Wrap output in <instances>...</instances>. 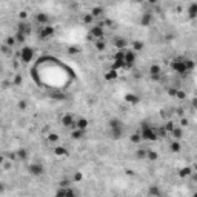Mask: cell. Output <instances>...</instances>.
Returning <instances> with one entry per match:
<instances>
[{
  "mask_svg": "<svg viewBox=\"0 0 197 197\" xmlns=\"http://www.w3.org/2000/svg\"><path fill=\"white\" fill-rule=\"evenodd\" d=\"M140 134H142V139H143V140H149V142L157 140V137H159L157 132H156L151 126H148V125H143Z\"/></svg>",
  "mask_w": 197,
  "mask_h": 197,
  "instance_id": "obj_1",
  "label": "cell"
},
{
  "mask_svg": "<svg viewBox=\"0 0 197 197\" xmlns=\"http://www.w3.org/2000/svg\"><path fill=\"white\" fill-rule=\"evenodd\" d=\"M171 68H173V71H176L177 74H183V75L190 71V69H188V66H186V63H185V59H183V60H174L171 63Z\"/></svg>",
  "mask_w": 197,
  "mask_h": 197,
  "instance_id": "obj_2",
  "label": "cell"
},
{
  "mask_svg": "<svg viewBox=\"0 0 197 197\" xmlns=\"http://www.w3.org/2000/svg\"><path fill=\"white\" fill-rule=\"evenodd\" d=\"M28 171L33 174V176H42L45 173V168H43L42 163H31L28 166Z\"/></svg>",
  "mask_w": 197,
  "mask_h": 197,
  "instance_id": "obj_3",
  "label": "cell"
},
{
  "mask_svg": "<svg viewBox=\"0 0 197 197\" xmlns=\"http://www.w3.org/2000/svg\"><path fill=\"white\" fill-rule=\"evenodd\" d=\"M33 57H34V52H33V49L31 48H23L20 51V59H22V62H25V63H28V62H31L33 60Z\"/></svg>",
  "mask_w": 197,
  "mask_h": 197,
  "instance_id": "obj_4",
  "label": "cell"
},
{
  "mask_svg": "<svg viewBox=\"0 0 197 197\" xmlns=\"http://www.w3.org/2000/svg\"><path fill=\"white\" fill-rule=\"evenodd\" d=\"M91 35H92V37H96L97 40L103 39V35H105L103 26H102V25H96V26H92V29H91Z\"/></svg>",
  "mask_w": 197,
  "mask_h": 197,
  "instance_id": "obj_5",
  "label": "cell"
},
{
  "mask_svg": "<svg viewBox=\"0 0 197 197\" xmlns=\"http://www.w3.org/2000/svg\"><path fill=\"white\" fill-rule=\"evenodd\" d=\"M52 34H54V28L49 26V25H45L43 29L40 31V39H48V37H51Z\"/></svg>",
  "mask_w": 197,
  "mask_h": 197,
  "instance_id": "obj_6",
  "label": "cell"
},
{
  "mask_svg": "<svg viewBox=\"0 0 197 197\" xmlns=\"http://www.w3.org/2000/svg\"><path fill=\"white\" fill-rule=\"evenodd\" d=\"M134 62H136L134 51H125V63H126V66H132Z\"/></svg>",
  "mask_w": 197,
  "mask_h": 197,
  "instance_id": "obj_7",
  "label": "cell"
},
{
  "mask_svg": "<svg viewBox=\"0 0 197 197\" xmlns=\"http://www.w3.org/2000/svg\"><path fill=\"white\" fill-rule=\"evenodd\" d=\"M62 123H63V126H73L75 128V120L71 114H65L63 117H62Z\"/></svg>",
  "mask_w": 197,
  "mask_h": 197,
  "instance_id": "obj_8",
  "label": "cell"
},
{
  "mask_svg": "<svg viewBox=\"0 0 197 197\" xmlns=\"http://www.w3.org/2000/svg\"><path fill=\"white\" fill-rule=\"evenodd\" d=\"M151 22H153V14H151V12H143V16L140 19V25L148 26V25H151Z\"/></svg>",
  "mask_w": 197,
  "mask_h": 197,
  "instance_id": "obj_9",
  "label": "cell"
},
{
  "mask_svg": "<svg viewBox=\"0 0 197 197\" xmlns=\"http://www.w3.org/2000/svg\"><path fill=\"white\" fill-rule=\"evenodd\" d=\"M35 20H37L39 25H43V26L49 23V17L45 14V12H39V14L35 16Z\"/></svg>",
  "mask_w": 197,
  "mask_h": 197,
  "instance_id": "obj_10",
  "label": "cell"
},
{
  "mask_svg": "<svg viewBox=\"0 0 197 197\" xmlns=\"http://www.w3.org/2000/svg\"><path fill=\"white\" fill-rule=\"evenodd\" d=\"M111 131V136H113V139H120L123 134V126H117V128H109Z\"/></svg>",
  "mask_w": 197,
  "mask_h": 197,
  "instance_id": "obj_11",
  "label": "cell"
},
{
  "mask_svg": "<svg viewBox=\"0 0 197 197\" xmlns=\"http://www.w3.org/2000/svg\"><path fill=\"white\" fill-rule=\"evenodd\" d=\"M160 73H162V69H160V65H151V68H149V74L153 75L154 79H157L159 75H160Z\"/></svg>",
  "mask_w": 197,
  "mask_h": 197,
  "instance_id": "obj_12",
  "label": "cell"
},
{
  "mask_svg": "<svg viewBox=\"0 0 197 197\" xmlns=\"http://www.w3.org/2000/svg\"><path fill=\"white\" fill-rule=\"evenodd\" d=\"M186 12H188V17H190V19H196L197 17V3H191Z\"/></svg>",
  "mask_w": 197,
  "mask_h": 197,
  "instance_id": "obj_13",
  "label": "cell"
},
{
  "mask_svg": "<svg viewBox=\"0 0 197 197\" xmlns=\"http://www.w3.org/2000/svg\"><path fill=\"white\" fill-rule=\"evenodd\" d=\"M114 45H115V48H117V49H125V48H126V40L119 37V39H115Z\"/></svg>",
  "mask_w": 197,
  "mask_h": 197,
  "instance_id": "obj_14",
  "label": "cell"
},
{
  "mask_svg": "<svg viewBox=\"0 0 197 197\" xmlns=\"http://www.w3.org/2000/svg\"><path fill=\"white\" fill-rule=\"evenodd\" d=\"M75 128L86 129V128H88V120H86V119H79V120H75Z\"/></svg>",
  "mask_w": 197,
  "mask_h": 197,
  "instance_id": "obj_15",
  "label": "cell"
},
{
  "mask_svg": "<svg viewBox=\"0 0 197 197\" xmlns=\"http://www.w3.org/2000/svg\"><path fill=\"white\" fill-rule=\"evenodd\" d=\"M169 134H171V136H173L174 139H177V140H179V139H182V128L176 126V128H174Z\"/></svg>",
  "mask_w": 197,
  "mask_h": 197,
  "instance_id": "obj_16",
  "label": "cell"
},
{
  "mask_svg": "<svg viewBox=\"0 0 197 197\" xmlns=\"http://www.w3.org/2000/svg\"><path fill=\"white\" fill-rule=\"evenodd\" d=\"M105 77H106V80H114V79H117V69L113 68L111 71H108Z\"/></svg>",
  "mask_w": 197,
  "mask_h": 197,
  "instance_id": "obj_17",
  "label": "cell"
},
{
  "mask_svg": "<svg viewBox=\"0 0 197 197\" xmlns=\"http://www.w3.org/2000/svg\"><path fill=\"white\" fill-rule=\"evenodd\" d=\"M83 132H85V129L75 128L74 131H73V137H74V139H82V137H83Z\"/></svg>",
  "mask_w": 197,
  "mask_h": 197,
  "instance_id": "obj_18",
  "label": "cell"
},
{
  "mask_svg": "<svg viewBox=\"0 0 197 197\" xmlns=\"http://www.w3.org/2000/svg\"><path fill=\"white\" fill-rule=\"evenodd\" d=\"M19 31L28 35V34H29V25H26V23H19Z\"/></svg>",
  "mask_w": 197,
  "mask_h": 197,
  "instance_id": "obj_19",
  "label": "cell"
},
{
  "mask_svg": "<svg viewBox=\"0 0 197 197\" xmlns=\"http://www.w3.org/2000/svg\"><path fill=\"white\" fill-rule=\"evenodd\" d=\"M54 153H56V156H66V153H68V151H66V148H63V146H57L56 149H54Z\"/></svg>",
  "mask_w": 197,
  "mask_h": 197,
  "instance_id": "obj_20",
  "label": "cell"
},
{
  "mask_svg": "<svg viewBox=\"0 0 197 197\" xmlns=\"http://www.w3.org/2000/svg\"><path fill=\"white\" fill-rule=\"evenodd\" d=\"M157 153H154V151H148V154H146V159L148 160H151V162H154V160H157Z\"/></svg>",
  "mask_w": 197,
  "mask_h": 197,
  "instance_id": "obj_21",
  "label": "cell"
},
{
  "mask_svg": "<svg viewBox=\"0 0 197 197\" xmlns=\"http://www.w3.org/2000/svg\"><path fill=\"white\" fill-rule=\"evenodd\" d=\"M117 126H122L119 119H111L109 120V128H117Z\"/></svg>",
  "mask_w": 197,
  "mask_h": 197,
  "instance_id": "obj_22",
  "label": "cell"
},
{
  "mask_svg": "<svg viewBox=\"0 0 197 197\" xmlns=\"http://www.w3.org/2000/svg\"><path fill=\"white\" fill-rule=\"evenodd\" d=\"M191 168H183V169H180V177H190L191 176Z\"/></svg>",
  "mask_w": 197,
  "mask_h": 197,
  "instance_id": "obj_23",
  "label": "cell"
},
{
  "mask_svg": "<svg viewBox=\"0 0 197 197\" xmlns=\"http://www.w3.org/2000/svg\"><path fill=\"white\" fill-rule=\"evenodd\" d=\"M17 157H19V160H26V157H28V153H26L25 149H19Z\"/></svg>",
  "mask_w": 197,
  "mask_h": 197,
  "instance_id": "obj_24",
  "label": "cell"
},
{
  "mask_svg": "<svg viewBox=\"0 0 197 197\" xmlns=\"http://www.w3.org/2000/svg\"><path fill=\"white\" fill-rule=\"evenodd\" d=\"M140 140H143V139H142V134H140V132H137V134H132V136H131V142H134V143H139Z\"/></svg>",
  "mask_w": 197,
  "mask_h": 197,
  "instance_id": "obj_25",
  "label": "cell"
},
{
  "mask_svg": "<svg viewBox=\"0 0 197 197\" xmlns=\"http://www.w3.org/2000/svg\"><path fill=\"white\" fill-rule=\"evenodd\" d=\"M146 154H148V151H143V149H139L137 153H136V157L137 159H146Z\"/></svg>",
  "mask_w": 197,
  "mask_h": 197,
  "instance_id": "obj_26",
  "label": "cell"
},
{
  "mask_svg": "<svg viewBox=\"0 0 197 197\" xmlns=\"http://www.w3.org/2000/svg\"><path fill=\"white\" fill-rule=\"evenodd\" d=\"M171 151H173V153H179V151H180V143H179V142H173L171 143Z\"/></svg>",
  "mask_w": 197,
  "mask_h": 197,
  "instance_id": "obj_27",
  "label": "cell"
},
{
  "mask_svg": "<svg viewBox=\"0 0 197 197\" xmlns=\"http://www.w3.org/2000/svg\"><path fill=\"white\" fill-rule=\"evenodd\" d=\"M25 37H26V34H23V33H20V31H17V34H16V40L17 42H25Z\"/></svg>",
  "mask_w": 197,
  "mask_h": 197,
  "instance_id": "obj_28",
  "label": "cell"
},
{
  "mask_svg": "<svg viewBox=\"0 0 197 197\" xmlns=\"http://www.w3.org/2000/svg\"><path fill=\"white\" fill-rule=\"evenodd\" d=\"M102 12H103V10H102L100 6H97V8H94V10L91 11V14H92L94 17H99V16L102 14Z\"/></svg>",
  "mask_w": 197,
  "mask_h": 197,
  "instance_id": "obj_29",
  "label": "cell"
},
{
  "mask_svg": "<svg viewBox=\"0 0 197 197\" xmlns=\"http://www.w3.org/2000/svg\"><path fill=\"white\" fill-rule=\"evenodd\" d=\"M132 48L136 49V51H142V49H143V43L137 40V42H134V43H132Z\"/></svg>",
  "mask_w": 197,
  "mask_h": 197,
  "instance_id": "obj_30",
  "label": "cell"
},
{
  "mask_svg": "<svg viewBox=\"0 0 197 197\" xmlns=\"http://www.w3.org/2000/svg\"><path fill=\"white\" fill-rule=\"evenodd\" d=\"M96 48L99 49V51H103V49H105V42H102V39L97 40V42H96Z\"/></svg>",
  "mask_w": 197,
  "mask_h": 197,
  "instance_id": "obj_31",
  "label": "cell"
},
{
  "mask_svg": "<svg viewBox=\"0 0 197 197\" xmlns=\"http://www.w3.org/2000/svg\"><path fill=\"white\" fill-rule=\"evenodd\" d=\"M126 100L131 102V103H137V102H139V97H137V96H132V94H129V96H126Z\"/></svg>",
  "mask_w": 197,
  "mask_h": 197,
  "instance_id": "obj_32",
  "label": "cell"
},
{
  "mask_svg": "<svg viewBox=\"0 0 197 197\" xmlns=\"http://www.w3.org/2000/svg\"><path fill=\"white\" fill-rule=\"evenodd\" d=\"M16 42H17V40H16V37H8V39H6V45H8V46H10V48H12V46H14V45H16Z\"/></svg>",
  "mask_w": 197,
  "mask_h": 197,
  "instance_id": "obj_33",
  "label": "cell"
},
{
  "mask_svg": "<svg viewBox=\"0 0 197 197\" xmlns=\"http://www.w3.org/2000/svg\"><path fill=\"white\" fill-rule=\"evenodd\" d=\"M48 140L49 142H57V140H59V136L52 132V134H49V136H48Z\"/></svg>",
  "mask_w": 197,
  "mask_h": 197,
  "instance_id": "obj_34",
  "label": "cell"
},
{
  "mask_svg": "<svg viewBox=\"0 0 197 197\" xmlns=\"http://www.w3.org/2000/svg\"><path fill=\"white\" fill-rule=\"evenodd\" d=\"M92 19H94V16H92V14H86V16L83 17L85 23H91V22H92Z\"/></svg>",
  "mask_w": 197,
  "mask_h": 197,
  "instance_id": "obj_35",
  "label": "cell"
},
{
  "mask_svg": "<svg viewBox=\"0 0 197 197\" xmlns=\"http://www.w3.org/2000/svg\"><path fill=\"white\" fill-rule=\"evenodd\" d=\"M165 128H166V131H168V134H169V132H171L174 128H176V125H174L173 122H169V123H168V125H166V126H165Z\"/></svg>",
  "mask_w": 197,
  "mask_h": 197,
  "instance_id": "obj_36",
  "label": "cell"
},
{
  "mask_svg": "<svg viewBox=\"0 0 197 197\" xmlns=\"http://www.w3.org/2000/svg\"><path fill=\"white\" fill-rule=\"evenodd\" d=\"M12 83H14V85H20L22 83V77H20V75H16L14 80H12Z\"/></svg>",
  "mask_w": 197,
  "mask_h": 197,
  "instance_id": "obj_37",
  "label": "cell"
},
{
  "mask_svg": "<svg viewBox=\"0 0 197 197\" xmlns=\"http://www.w3.org/2000/svg\"><path fill=\"white\" fill-rule=\"evenodd\" d=\"M149 194H156V196H160V190H157V188H151V190H149Z\"/></svg>",
  "mask_w": 197,
  "mask_h": 197,
  "instance_id": "obj_38",
  "label": "cell"
},
{
  "mask_svg": "<svg viewBox=\"0 0 197 197\" xmlns=\"http://www.w3.org/2000/svg\"><path fill=\"white\" fill-rule=\"evenodd\" d=\"M74 180H75V182H80V180H82V174H80V173H75V174H74Z\"/></svg>",
  "mask_w": 197,
  "mask_h": 197,
  "instance_id": "obj_39",
  "label": "cell"
},
{
  "mask_svg": "<svg viewBox=\"0 0 197 197\" xmlns=\"http://www.w3.org/2000/svg\"><path fill=\"white\" fill-rule=\"evenodd\" d=\"M26 106H28V105H26V102H25V100H22L20 103H19V108H20V109H25Z\"/></svg>",
  "mask_w": 197,
  "mask_h": 197,
  "instance_id": "obj_40",
  "label": "cell"
},
{
  "mask_svg": "<svg viewBox=\"0 0 197 197\" xmlns=\"http://www.w3.org/2000/svg\"><path fill=\"white\" fill-rule=\"evenodd\" d=\"M177 97L179 99H185V92H177Z\"/></svg>",
  "mask_w": 197,
  "mask_h": 197,
  "instance_id": "obj_41",
  "label": "cell"
},
{
  "mask_svg": "<svg viewBox=\"0 0 197 197\" xmlns=\"http://www.w3.org/2000/svg\"><path fill=\"white\" fill-rule=\"evenodd\" d=\"M192 106H194V108H197V99H194V100H192Z\"/></svg>",
  "mask_w": 197,
  "mask_h": 197,
  "instance_id": "obj_42",
  "label": "cell"
},
{
  "mask_svg": "<svg viewBox=\"0 0 197 197\" xmlns=\"http://www.w3.org/2000/svg\"><path fill=\"white\" fill-rule=\"evenodd\" d=\"M20 17L22 19H26V12H20Z\"/></svg>",
  "mask_w": 197,
  "mask_h": 197,
  "instance_id": "obj_43",
  "label": "cell"
},
{
  "mask_svg": "<svg viewBox=\"0 0 197 197\" xmlns=\"http://www.w3.org/2000/svg\"><path fill=\"white\" fill-rule=\"evenodd\" d=\"M192 179H194V180H196V182H197V171H196V173H194V174H192Z\"/></svg>",
  "mask_w": 197,
  "mask_h": 197,
  "instance_id": "obj_44",
  "label": "cell"
},
{
  "mask_svg": "<svg viewBox=\"0 0 197 197\" xmlns=\"http://www.w3.org/2000/svg\"><path fill=\"white\" fill-rule=\"evenodd\" d=\"M148 2H149V3H153V5H154V3H157V0H148Z\"/></svg>",
  "mask_w": 197,
  "mask_h": 197,
  "instance_id": "obj_45",
  "label": "cell"
}]
</instances>
